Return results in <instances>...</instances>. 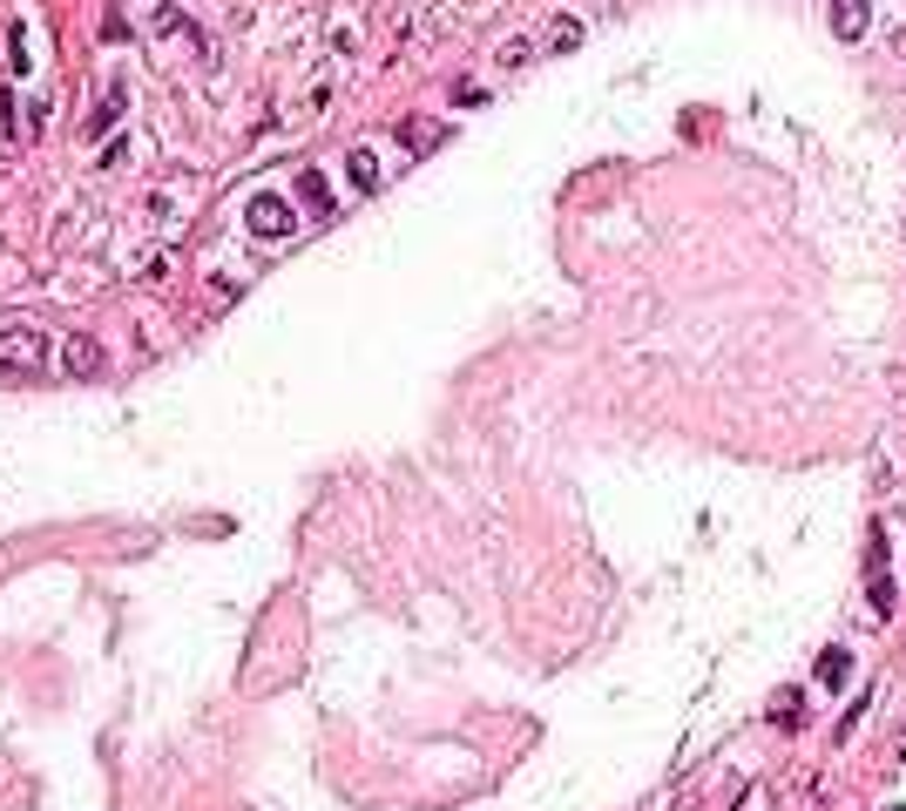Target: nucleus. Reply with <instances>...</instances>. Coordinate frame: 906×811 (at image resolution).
<instances>
[{
	"label": "nucleus",
	"instance_id": "0eeeda50",
	"mask_svg": "<svg viewBox=\"0 0 906 811\" xmlns=\"http://www.w3.org/2000/svg\"><path fill=\"white\" fill-rule=\"evenodd\" d=\"M846 676H852V656L833 642V649H818V683L825 690H846Z\"/></svg>",
	"mask_w": 906,
	"mask_h": 811
},
{
	"label": "nucleus",
	"instance_id": "f8f14e48",
	"mask_svg": "<svg viewBox=\"0 0 906 811\" xmlns=\"http://www.w3.org/2000/svg\"><path fill=\"white\" fill-rule=\"evenodd\" d=\"M873 615H893V575H873Z\"/></svg>",
	"mask_w": 906,
	"mask_h": 811
},
{
	"label": "nucleus",
	"instance_id": "423d86ee",
	"mask_svg": "<svg viewBox=\"0 0 906 811\" xmlns=\"http://www.w3.org/2000/svg\"><path fill=\"white\" fill-rule=\"evenodd\" d=\"M123 108H129V82H108V89H102V102H95V115H89V136H108Z\"/></svg>",
	"mask_w": 906,
	"mask_h": 811
},
{
	"label": "nucleus",
	"instance_id": "6e6552de",
	"mask_svg": "<svg viewBox=\"0 0 906 811\" xmlns=\"http://www.w3.org/2000/svg\"><path fill=\"white\" fill-rule=\"evenodd\" d=\"M345 176H352V189H379V157H372V149H352Z\"/></svg>",
	"mask_w": 906,
	"mask_h": 811
},
{
	"label": "nucleus",
	"instance_id": "ddd939ff",
	"mask_svg": "<svg viewBox=\"0 0 906 811\" xmlns=\"http://www.w3.org/2000/svg\"><path fill=\"white\" fill-rule=\"evenodd\" d=\"M521 61H535V42H507L501 48V68H521Z\"/></svg>",
	"mask_w": 906,
	"mask_h": 811
},
{
	"label": "nucleus",
	"instance_id": "7ed1b4c3",
	"mask_svg": "<svg viewBox=\"0 0 906 811\" xmlns=\"http://www.w3.org/2000/svg\"><path fill=\"white\" fill-rule=\"evenodd\" d=\"M400 142H406V157H433V149L447 142V129L433 123V115H406V123H400Z\"/></svg>",
	"mask_w": 906,
	"mask_h": 811
},
{
	"label": "nucleus",
	"instance_id": "4468645a",
	"mask_svg": "<svg viewBox=\"0 0 906 811\" xmlns=\"http://www.w3.org/2000/svg\"><path fill=\"white\" fill-rule=\"evenodd\" d=\"M893 55H899V61H906V21H899V27H893Z\"/></svg>",
	"mask_w": 906,
	"mask_h": 811
},
{
	"label": "nucleus",
	"instance_id": "2eb2a0df",
	"mask_svg": "<svg viewBox=\"0 0 906 811\" xmlns=\"http://www.w3.org/2000/svg\"><path fill=\"white\" fill-rule=\"evenodd\" d=\"M899 757H906V738H899Z\"/></svg>",
	"mask_w": 906,
	"mask_h": 811
},
{
	"label": "nucleus",
	"instance_id": "f03ea898",
	"mask_svg": "<svg viewBox=\"0 0 906 811\" xmlns=\"http://www.w3.org/2000/svg\"><path fill=\"white\" fill-rule=\"evenodd\" d=\"M244 223H251V237H264V244H278V237H291V204L285 197H271V189H264V197H251V210H244Z\"/></svg>",
	"mask_w": 906,
	"mask_h": 811
},
{
	"label": "nucleus",
	"instance_id": "9b49d317",
	"mask_svg": "<svg viewBox=\"0 0 906 811\" xmlns=\"http://www.w3.org/2000/svg\"><path fill=\"white\" fill-rule=\"evenodd\" d=\"M298 189H305V204L319 210V217H332V189H325V176H298Z\"/></svg>",
	"mask_w": 906,
	"mask_h": 811
},
{
	"label": "nucleus",
	"instance_id": "1a4fd4ad",
	"mask_svg": "<svg viewBox=\"0 0 906 811\" xmlns=\"http://www.w3.org/2000/svg\"><path fill=\"white\" fill-rule=\"evenodd\" d=\"M548 27H555V34H548V55H569V48H582V21H575V14H555Z\"/></svg>",
	"mask_w": 906,
	"mask_h": 811
},
{
	"label": "nucleus",
	"instance_id": "39448f33",
	"mask_svg": "<svg viewBox=\"0 0 906 811\" xmlns=\"http://www.w3.org/2000/svg\"><path fill=\"white\" fill-rule=\"evenodd\" d=\"M61 372L95 379V372H102V345H95V338H68V345H61Z\"/></svg>",
	"mask_w": 906,
	"mask_h": 811
},
{
	"label": "nucleus",
	"instance_id": "20e7f679",
	"mask_svg": "<svg viewBox=\"0 0 906 811\" xmlns=\"http://www.w3.org/2000/svg\"><path fill=\"white\" fill-rule=\"evenodd\" d=\"M873 27V0H833V34L839 42H859Z\"/></svg>",
	"mask_w": 906,
	"mask_h": 811
},
{
	"label": "nucleus",
	"instance_id": "f257e3e1",
	"mask_svg": "<svg viewBox=\"0 0 906 811\" xmlns=\"http://www.w3.org/2000/svg\"><path fill=\"white\" fill-rule=\"evenodd\" d=\"M48 352H55L48 332H34V325H8V332H0V366L21 372V379H42V372H48Z\"/></svg>",
	"mask_w": 906,
	"mask_h": 811
},
{
	"label": "nucleus",
	"instance_id": "9d476101",
	"mask_svg": "<svg viewBox=\"0 0 906 811\" xmlns=\"http://www.w3.org/2000/svg\"><path fill=\"white\" fill-rule=\"evenodd\" d=\"M805 717V697H799V690H778V697H771V723L784 730V723H799Z\"/></svg>",
	"mask_w": 906,
	"mask_h": 811
}]
</instances>
